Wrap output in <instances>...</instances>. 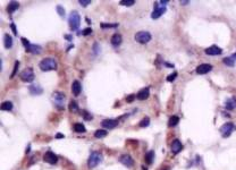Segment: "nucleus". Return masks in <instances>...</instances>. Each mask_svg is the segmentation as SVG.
<instances>
[{
  "instance_id": "obj_29",
  "label": "nucleus",
  "mask_w": 236,
  "mask_h": 170,
  "mask_svg": "<svg viewBox=\"0 0 236 170\" xmlns=\"http://www.w3.org/2000/svg\"><path fill=\"white\" fill-rule=\"evenodd\" d=\"M150 125V119L148 118V117H145V118H143V119L140 121V124H139V126L142 127V128H144V127H148Z\"/></svg>"
},
{
  "instance_id": "obj_23",
  "label": "nucleus",
  "mask_w": 236,
  "mask_h": 170,
  "mask_svg": "<svg viewBox=\"0 0 236 170\" xmlns=\"http://www.w3.org/2000/svg\"><path fill=\"white\" fill-rule=\"evenodd\" d=\"M0 109H1L2 111H10V110L13 109V103H12L10 101H5V102L1 103Z\"/></svg>"
},
{
  "instance_id": "obj_2",
  "label": "nucleus",
  "mask_w": 236,
  "mask_h": 170,
  "mask_svg": "<svg viewBox=\"0 0 236 170\" xmlns=\"http://www.w3.org/2000/svg\"><path fill=\"white\" fill-rule=\"evenodd\" d=\"M68 24H69V27L72 31H76L77 28L80 27V25H81V16H80V14L77 13L76 10H73L69 14Z\"/></svg>"
},
{
  "instance_id": "obj_24",
  "label": "nucleus",
  "mask_w": 236,
  "mask_h": 170,
  "mask_svg": "<svg viewBox=\"0 0 236 170\" xmlns=\"http://www.w3.org/2000/svg\"><path fill=\"white\" fill-rule=\"evenodd\" d=\"M179 123V118L177 116H172L170 118H169V121H168V126L169 127H175L177 126Z\"/></svg>"
},
{
  "instance_id": "obj_19",
  "label": "nucleus",
  "mask_w": 236,
  "mask_h": 170,
  "mask_svg": "<svg viewBox=\"0 0 236 170\" xmlns=\"http://www.w3.org/2000/svg\"><path fill=\"white\" fill-rule=\"evenodd\" d=\"M4 44H5V48H6V49H10V48L13 47V38H12L9 34H5Z\"/></svg>"
},
{
  "instance_id": "obj_34",
  "label": "nucleus",
  "mask_w": 236,
  "mask_h": 170,
  "mask_svg": "<svg viewBox=\"0 0 236 170\" xmlns=\"http://www.w3.org/2000/svg\"><path fill=\"white\" fill-rule=\"evenodd\" d=\"M78 2H80V5H81V6L86 7V6H89L90 4H91V0H80Z\"/></svg>"
},
{
  "instance_id": "obj_31",
  "label": "nucleus",
  "mask_w": 236,
  "mask_h": 170,
  "mask_svg": "<svg viewBox=\"0 0 236 170\" xmlns=\"http://www.w3.org/2000/svg\"><path fill=\"white\" fill-rule=\"evenodd\" d=\"M69 110L70 111H76L78 110V107H77V103L75 101H72L69 103Z\"/></svg>"
},
{
  "instance_id": "obj_27",
  "label": "nucleus",
  "mask_w": 236,
  "mask_h": 170,
  "mask_svg": "<svg viewBox=\"0 0 236 170\" xmlns=\"http://www.w3.org/2000/svg\"><path fill=\"white\" fill-rule=\"evenodd\" d=\"M224 63L225 65H227V66H229V67H233L234 65H235V59L233 58V57H227V58H224Z\"/></svg>"
},
{
  "instance_id": "obj_5",
  "label": "nucleus",
  "mask_w": 236,
  "mask_h": 170,
  "mask_svg": "<svg viewBox=\"0 0 236 170\" xmlns=\"http://www.w3.org/2000/svg\"><path fill=\"white\" fill-rule=\"evenodd\" d=\"M19 77H20V80H22L23 82H25V83L32 82L33 80H34V73H33L32 68H26V69H24L20 73Z\"/></svg>"
},
{
  "instance_id": "obj_14",
  "label": "nucleus",
  "mask_w": 236,
  "mask_h": 170,
  "mask_svg": "<svg viewBox=\"0 0 236 170\" xmlns=\"http://www.w3.org/2000/svg\"><path fill=\"white\" fill-rule=\"evenodd\" d=\"M183 150V144L182 142L178 141V139H174L172 143V152L174 154H177L179 152Z\"/></svg>"
},
{
  "instance_id": "obj_43",
  "label": "nucleus",
  "mask_w": 236,
  "mask_h": 170,
  "mask_svg": "<svg viewBox=\"0 0 236 170\" xmlns=\"http://www.w3.org/2000/svg\"><path fill=\"white\" fill-rule=\"evenodd\" d=\"M233 58H234V59H236V53H235V55H233Z\"/></svg>"
},
{
  "instance_id": "obj_1",
  "label": "nucleus",
  "mask_w": 236,
  "mask_h": 170,
  "mask_svg": "<svg viewBox=\"0 0 236 170\" xmlns=\"http://www.w3.org/2000/svg\"><path fill=\"white\" fill-rule=\"evenodd\" d=\"M40 69L43 72H49V70H55L57 68V61L52 58H45L39 63Z\"/></svg>"
},
{
  "instance_id": "obj_41",
  "label": "nucleus",
  "mask_w": 236,
  "mask_h": 170,
  "mask_svg": "<svg viewBox=\"0 0 236 170\" xmlns=\"http://www.w3.org/2000/svg\"><path fill=\"white\" fill-rule=\"evenodd\" d=\"M64 137H65V136L63 135V134H60V133H58L57 135H56V139H64Z\"/></svg>"
},
{
  "instance_id": "obj_26",
  "label": "nucleus",
  "mask_w": 236,
  "mask_h": 170,
  "mask_svg": "<svg viewBox=\"0 0 236 170\" xmlns=\"http://www.w3.org/2000/svg\"><path fill=\"white\" fill-rule=\"evenodd\" d=\"M74 131L77 133H85L86 132V129H85V127H84L83 124H81V123H76L75 125H74Z\"/></svg>"
},
{
  "instance_id": "obj_18",
  "label": "nucleus",
  "mask_w": 236,
  "mask_h": 170,
  "mask_svg": "<svg viewBox=\"0 0 236 170\" xmlns=\"http://www.w3.org/2000/svg\"><path fill=\"white\" fill-rule=\"evenodd\" d=\"M25 50L27 51V52H32V53H40V52H41V47L30 43L25 48Z\"/></svg>"
},
{
  "instance_id": "obj_38",
  "label": "nucleus",
  "mask_w": 236,
  "mask_h": 170,
  "mask_svg": "<svg viewBox=\"0 0 236 170\" xmlns=\"http://www.w3.org/2000/svg\"><path fill=\"white\" fill-rule=\"evenodd\" d=\"M91 33H92V28H90V27L85 28V30L82 32V34H83V35H89V34H91Z\"/></svg>"
},
{
  "instance_id": "obj_3",
  "label": "nucleus",
  "mask_w": 236,
  "mask_h": 170,
  "mask_svg": "<svg viewBox=\"0 0 236 170\" xmlns=\"http://www.w3.org/2000/svg\"><path fill=\"white\" fill-rule=\"evenodd\" d=\"M102 161V155L96 151L91 152L89 157V160H88V164H89L90 168H96L98 164Z\"/></svg>"
},
{
  "instance_id": "obj_42",
  "label": "nucleus",
  "mask_w": 236,
  "mask_h": 170,
  "mask_svg": "<svg viewBox=\"0 0 236 170\" xmlns=\"http://www.w3.org/2000/svg\"><path fill=\"white\" fill-rule=\"evenodd\" d=\"M160 4H161V5H167V4H168V1H167V0H161V1H160Z\"/></svg>"
},
{
  "instance_id": "obj_17",
  "label": "nucleus",
  "mask_w": 236,
  "mask_h": 170,
  "mask_svg": "<svg viewBox=\"0 0 236 170\" xmlns=\"http://www.w3.org/2000/svg\"><path fill=\"white\" fill-rule=\"evenodd\" d=\"M149 95H150V90H149V88H142L140 92L137 93L136 98H137L139 100L143 101V100H145V99H148Z\"/></svg>"
},
{
  "instance_id": "obj_32",
  "label": "nucleus",
  "mask_w": 236,
  "mask_h": 170,
  "mask_svg": "<svg viewBox=\"0 0 236 170\" xmlns=\"http://www.w3.org/2000/svg\"><path fill=\"white\" fill-rule=\"evenodd\" d=\"M82 113H83V117H84V119L85 120H92V118H93V117H92V115L88 112L86 110H83Z\"/></svg>"
},
{
  "instance_id": "obj_39",
  "label": "nucleus",
  "mask_w": 236,
  "mask_h": 170,
  "mask_svg": "<svg viewBox=\"0 0 236 170\" xmlns=\"http://www.w3.org/2000/svg\"><path fill=\"white\" fill-rule=\"evenodd\" d=\"M134 99H135V95L134 94H131V95H128L127 98H126V101L131 103V102H133V101H134Z\"/></svg>"
},
{
  "instance_id": "obj_30",
  "label": "nucleus",
  "mask_w": 236,
  "mask_h": 170,
  "mask_svg": "<svg viewBox=\"0 0 236 170\" xmlns=\"http://www.w3.org/2000/svg\"><path fill=\"white\" fill-rule=\"evenodd\" d=\"M134 4H135L134 0H121V6H126V7L133 6Z\"/></svg>"
},
{
  "instance_id": "obj_20",
  "label": "nucleus",
  "mask_w": 236,
  "mask_h": 170,
  "mask_svg": "<svg viewBox=\"0 0 236 170\" xmlns=\"http://www.w3.org/2000/svg\"><path fill=\"white\" fill-rule=\"evenodd\" d=\"M225 107L227 110H233L236 108V99L232 98V99H228V100L225 102Z\"/></svg>"
},
{
  "instance_id": "obj_8",
  "label": "nucleus",
  "mask_w": 236,
  "mask_h": 170,
  "mask_svg": "<svg viewBox=\"0 0 236 170\" xmlns=\"http://www.w3.org/2000/svg\"><path fill=\"white\" fill-rule=\"evenodd\" d=\"M165 13H166V7H159V4H154V9H153L152 14H151V17H152V19H157Z\"/></svg>"
},
{
  "instance_id": "obj_28",
  "label": "nucleus",
  "mask_w": 236,
  "mask_h": 170,
  "mask_svg": "<svg viewBox=\"0 0 236 170\" xmlns=\"http://www.w3.org/2000/svg\"><path fill=\"white\" fill-rule=\"evenodd\" d=\"M153 157H154V152L153 151H149L145 154V162H147L148 164H151L152 163V160H153Z\"/></svg>"
},
{
  "instance_id": "obj_4",
  "label": "nucleus",
  "mask_w": 236,
  "mask_h": 170,
  "mask_svg": "<svg viewBox=\"0 0 236 170\" xmlns=\"http://www.w3.org/2000/svg\"><path fill=\"white\" fill-rule=\"evenodd\" d=\"M151 34L147 31H141V32H137L136 34L134 35V39L136 42H139L141 44H145L148 43L150 40H151Z\"/></svg>"
},
{
  "instance_id": "obj_10",
  "label": "nucleus",
  "mask_w": 236,
  "mask_h": 170,
  "mask_svg": "<svg viewBox=\"0 0 236 170\" xmlns=\"http://www.w3.org/2000/svg\"><path fill=\"white\" fill-rule=\"evenodd\" d=\"M43 160H45V162H48L49 164H56L58 161V157L53 152L48 151L45 152V154L43 155Z\"/></svg>"
},
{
  "instance_id": "obj_33",
  "label": "nucleus",
  "mask_w": 236,
  "mask_h": 170,
  "mask_svg": "<svg viewBox=\"0 0 236 170\" xmlns=\"http://www.w3.org/2000/svg\"><path fill=\"white\" fill-rule=\"evenodd\" d=\"M18 67H19V61H16V63H15V67H14L13 73H12V75H10V77H12V78H13L14 76L16 75V73H17V69H18Z\"/></svg>"
},
{
  "instance_id": "obj_15",
  "label": "nucleus",
  "mask_w": 236,
  "mask_h": 170,
  "mask_svg": "<svg viewBox=\"0 0 236 170\" xmlns=\"http://www.w3.org/2000/svg\"><path fill=\"white\" fill-rule=\"evenodd\" d=\"M81 91H82V86H81V83L78 81H74L73 84H72V92L75 96H78L81 94Z\"/></svg>"
},
{
  "instance_id": "obj_25",
  "label": "nucleus",
  "mask_w": 236,
  "mask_h": 170,
  "mask_svg": "<svg viewBox=\"0 0 236 170\" xmlns=\"http://www.w3.org/2000/svg\"><path fill=\"white\" fill-rule=\"evenodd\" d=\"M107 131L106 129H98V131H96V133H94V137L96 139H103V137H106L107 136Z\"/></svg>"
},
{
  "instance_id": "obj_12",
  "label": "nucleus",
  "mask_w": 236,
  "mask_h": 170,
  "mask_svg": "<svg viewBox=\"0 0 236 170\" xmlns=\"http://www.w3.org/2000/svg\"><path fill=\"white\" fill-rule=\"evenodd\" d=\"M117 125H118V120L117 119H104L102 120L101 123L102 128H106V129H113Z\"/></svg>"
},
{
  "instance_id": "obj_35",
  "label": "nucleus",
  "mask_w": 236,
  "mask_h": 170,
  "mask_svg": "<svg viewBox=\"0 0 236 170\" xmlns=\"http://www.w3.org/2000/svg\"><path fill=\"white\" fill-rule=\"evenodd\" d=\"M118 24H106V23H102L101 24V27L102 28H107V27H117Z\"/></svg>"
},
{
  "instance_id": "obj_7",
  "label": "nucleus",
  "mask_w": 236,
  "mask_h": 170,
  "mask_svg": "<svg viewBox=\"0 0 236 170\" xmlns=\"http://www.w3.org/2000/svg\"><path fill=\"white\" fill-rule=\"evenodd\" d=\"M234 124L233 123H226V124H224L223 126L220 127V133H221V135H223V137H228L230 136V134L233 133L234 131Z\"/></svg>"
},
{
  "instance_id": "obj_21",
  "label": "nucleus",
  "mask_w": 236,
  "mask_h": 170,
  "mask_svg": "<svg viewBox=\"0 0 236 170\" xmlns=\"http://www.w3.org/2000/svg\"><path fill=\"white\" fill-rule=\"evenodd\" d=\"M110 42H111V44H113L114 47H118V45H121V34H114V35H113V38H111V40H110Z\"/></svg>"
},
{
  "instance_id": "obj_9",
  "label": "nucleus",
  "mask_w": 236,
  "mask_h": 170,
  "mask_svg": "<svg viewBox=\"0 0 236 170\" xmlns=\"http://www.w3.org/2000/svg\"><path fill=\"white\" fill-rule=\"evenodd\" d=\"M119 162L124 164L125 167L131 168L134 164V160L132 159V157L129 154H121V157H119Z\"/></svg>"
},
{
  "instance_id": "obj_36",
  "label": "nucleus",
  "mask_w": 236,
  "mask_h": 170,
  "mask_svg": "<svg viewBox=\"0 0 236 170\" xmlns=\"http://www.w3.org/2000/svg\"><path fill=\"white\" fill-rule=\"evenodd\" d=\"M176 77H177V73H174V74H172V75H169L167 77V81H168V82H172Z\"/></svg>"
},
{
  "instance_id": "obj_37",
  "label": "nucleus",
  "mask_w": 236,
  "mask_h": 170,
  "mask_svg": "<svg viewBox=\"0 0 236 170\" xmlns=\"http://www.w3.org/2000/svg\"><path fill=\"white\" fill-rule=\"evenodd\" d=\"M57 10H58V14H59L60 16H64V15H65V9L61 6H60V5H59V6H57Z\"/></svg>"
},
{
  "instance_id": "obj_16",
  "label": "nucleus",
  "mask_w": 236,
  "mask_h": 170,
  "mask_svg": "<svg viewBox=\"0 0 236 170\" xmlns=\"http://www.w3.org/2000/svg\"><path fill=\"white\" fill-rule=\"evenodd\" d=\"M30 92H31V94H33V95H40V94H42L43 88H41L39 84H32V85L30 86Z\"/></svg>"
},
{
  "instance_id": "obj_40",
  "label": "nucleus",
  "mask_w": 236,
  "mask_h": 170,
  "mask_svg": "<svg viewBox=\"0 0 236 170\" xmlns=\"http://www.w3.org/2000/svg\"><path fill=\"white\" fill-rule=\"evenodd\" d=\"M10 27H12V30H13L14 34L16 35V34H17V31H16V26H15V24H14V23H12V25H10Z\"/></svg>"
},
{
  "instance_id": "obj_22",
  "label": "nucleus",
  "mask_w": 236,
  "mask_h": 170,
  "mask_svg": "<svg viewBox=\"0 0 236 170\" xmlns=\"http://www.w3.org/2000/svg\"><path fill=\"white\" fill-rule=\"evenodd\" d=\"M19 8V4L18 2H16V1H12L9 5H8V7H7V12L9 14H13L15 10H17Z\"/></svg>"
},
{
  "instance_id": "obj_13",
  "label": "nucleus",
  "mask_w": 236,
  "mask_h": 170,
  "mask_svg": "<svg viewBox=\"0 0 236 170\" xmlns=\"http://www.w3.org/2000/svg\"><path fill=\"white\" fill-rule=\"evenodd\" d=\"M204 52H205L208 56H218V55H220V53L223 52V50H221L219 47H217V45H211L208 49H205Z\"/></svg>"
},
{
  "instance_id": "obj_6",
  "label": "nucleus",
  "mask_w": 236,
  "mask_h": 170,
  "mask_svg": "<svg viewBox=\"0 0 236 170\" xmlns=\"http://www.w3.org/2000/svg\"><path fill=\"white\" fill-rule=\"evenodd\" d=\"M65 98H66L65 94L63 92H60V91H57V92H55V93L52 94V100H53L55 104H56L58 108H61L64 106Z\"/></svg>"
},
{
  "instance_id": "obj_11",
  "label": "nucleus",
  "mask_w": 236,
  "mask_h": 170,
  "mask_svg": "<svg viewBox=\"0 0 236 170\" xmlns=\"http://www.w3.org/2000/svg\"><path fill=\"white\" fill-rule=\"evenodd\" d=\"M212 69V66L210 63H201L200 66L197 67V74L199 75H205Z\"/></svg>"
}]
</instances>
